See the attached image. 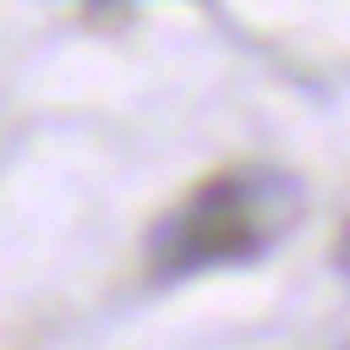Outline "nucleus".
Returning a JSON list of instances; mask_svg holds the SVG:
<instances>
[{
	"label": "nucleus",
	"mask_w": 350,
	"mask_h": 350,
	"mask_svg": "<svg viewBox=\"0 0 350 350\" xmlns=\"http://www.w3.org/2000/svg\"><path fill=\"white\" fill-rule=\"evenodd\" d=\"M266 247V221L253 208V188L240 175H214L208 188L182 201L163 227H156V273H201V266H227Z\"/></svg>",
	"instance_id": "1"
},
{
	"label": "nucleus",
	"mask_w": 350,
	"mask_h": 350,
	"mask_svg": "<svg viewBox=\"0 0 350 350\" xmlns=\"http://www.w3.org/2000/svg\"><path fill=\"white\" fill-rule=\"evenodd\" d=\"M338 266H344V279H350V234H344V247H338Z\"/></svg>",
	"instance_id": "2"
}]
</instances>
